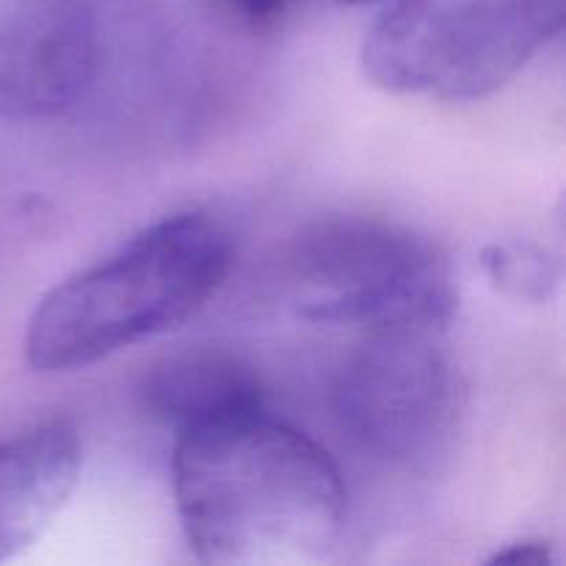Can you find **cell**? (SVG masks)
I'll return each instance as SVG.
<instances>
[{"mask_svg": "<svg viewBox=\"0 0 566 566\" xmlns=\"http://www.w3.org/2000/svg\"><path fill=\"white\" fill-rule=\"evenodd\" d=\"M171 486L193 556L216 566H315L346 528L329 453L265 407L177 434Z\"/></svg>", "mask_w": 566, "mask_h": 566, "instance_id": "6da1fadb", "label": "cell"}, {"mask_svg": "<svg viewBox=\"0 0 566 566\" xmlns=\"http://www.w3.org/2000/svg\"><path fill=\"white\" fill-rule=\"evenodd\" d=\"M230 265L219 221L197 210L166 216L39 302L22 343L28 365L70 374L177 329L219 293Z\"/></svg>", "mask_w": 566, "mask_h": 566, "instance_id": "7a4b0ae2", "label": "cell"}, {"mask_svg": "<svg viewBox=\"0 0 566 566\" xmlns=\"http://www.w3.org/2000/svg\"><path fill=\"white\" fill-rule=\"evenodd\" d=\"M566 0H387L363 42L374 86L470 103L506 86L562 33Z\"/></svg>", "mask_w": 566, "mask_h": 566, "instance_id": "3957f363", "label": "cell"}, {"mask_svg": "<svg viewBox=\"0 0 566 566\" xmlns=\"http://www.w3.org/2000/svg\"><path fill=\"white\" fill-rule=\"evenodd\" d=\"M293 307L315 324L431 332L459 307L448 254L420 232L379 219H329L291 254Z\"/></svg>", "mask_w": 566, "mask_h": 566, "instance_id": "277c9868", "label": "cell"}, {"mask_svg": "<svg viewBox=\"0 0 566 566\" xmlns=\"http://www.w3.org/2000/svg\"><path fill=\"white\" fill-rule=\"evenodd\" d=\"M147 33L138 0H0V122H53L94 103L122 48Z\"/></svg>", "mask_w": 566, "mask_h": 566, "instance_id": "5b68a950", "label": "cell"}, {"mask_svg": "<svg viewBox=\"0 0 566 566\" xmlns=\"http://www.w3.org/2000/svg\"><path fill=\"white\" fill-rule=\"evenodd\" d=\"M343 437L363 457L420 468L448 442L457 420L451 365L418 332H374L343 363L332 387Z\"/></svg>", "mask_w": 566, "mask_h": 566, "instance_id": "8992f818", "label": "cell"}, {"mask_svg": "<svg viewBox=\"0 0 566 566\" xmlns=\"http://www.w3.org/2000/svg\"><path fill=\"white\" fill-rule=\"evenodd\" d=\"M81 437L64 420L0 440V562L25 551L81 479Z\"/></svg>", "mask_w": 566, "mask_h": 566, "instance_id": "52a82bcc", "label": "cell"}, {"mask_svg": "<svg viewBox=\"0 0 566 566\" xmlns=\"http://www.w3.org/2000/svg\"><path fill=\"white\" fill-rule=\"evenodd\" d=\"M144 409L180 431L208 420L265 407L263 385L249 363L224 348H193L155 365L142 385Z\"/></svg>", "mask_w": 566, "mask_h": 566, "instance_id": "ba28073f", "label": "cell"}, {"mask_svg": "<svg viewBox=\"0 0 566 566\" xmlns=\"http://www.w3.org/2000/svg\"><path fill=\"white\" fill-rule=\"evenodd\" d=\"M481 265L497 291L520 302H551L562 285L558 258L534 243H492L481 252Z\"/></svg>", "mask_w": 566, "mask_h": 566, "instance_id": "9c48e42d", "label": "cell"}, {"mask_svg": "<svg viewBox=\"0 0 566 566\" xmlns=\"http://www.w3.org/2000/svg\"><path fill=\"white\" fill-rule=\"evenodd\" d=\"M553 562V547L547 542H514L506 551H497L490 564H525L545 566Z\"/></svg>", "mask_w": 566, "mask_h": 566, "instance_id": "30bf717a", "label": "cell"}, {"mask_svg": "<svg viewBox=\"0 0 566 566\" xmlns=\"http://www.w3.org/2000/svg\"><path fill=\"white\" fill-rule=\"evenodd\" d=\"M224 3L249 22H274L287 14L298 0H224Z\"/></svg>", "mask_w": 566, "mask_h": 566, "instance_id": "8fae6325", "label": "cell"}, {"mask_svg": "<svg viewBox=\"0 0 566 566\" xmlns=\"http://www.w3.org/2000/svg\"><path fill=\"white\" fill-rule=\"evenodd\" d=\"M343 3H368V0H343Z\"/></svg>", "mask_w": 566, "mask_h": 566, "instance_id": "7c38bea8", "label": "cell"}]
</instances>
